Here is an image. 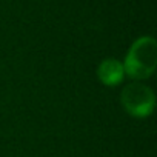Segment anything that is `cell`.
Listing matches in <instances>:
<instances>
[{"instance_id":"6da1fadb","label":"cell","mask_w":157,"mask_h":157,"mask_svg":"<svg viewBox=\"0 0 157 157\" xmlns=\"http://www.w3.org/2000/svg\"><path fill=\"white\" fill-rule=\"evenodd\" d=\"M155 65H157L155 40L152 37H140L131 45L125 57L123 71L131 78L142 80V78H148L152 75Z\"/></svg>"},{"instance_id":"7a4b0ae2","label":"cell","mask_w":157,"mask_h":157,"mask_svg":"<svg viewBox=\"0 0 157 157\" xmlns=\"http://www.w3.org/2000/svg\"><path fill=\"white\" fill-rule=\"evenodd\" d=\"M120 102L123 109L132 117H148L155 105V97L151 88L143 83L132 82L126 85L122 91Z\"/></svg>"},{"instance_id":"3957f363","label":"cell","mask_w":157,"mask_h":157,"mask_svg":"<svg viewBox=\"0 0 157 157\" xmlns=\"http://www.w3.org/2000/svg\"><path fill=\"white\" fill-rule=\"evenodd\" d=\"M97 75L100 78V82L106 86H116L119 85L122 80H123V75H125V71H123V65L109 57V59H105L99 68H97Z\"/></svg>"}]
</instances>
